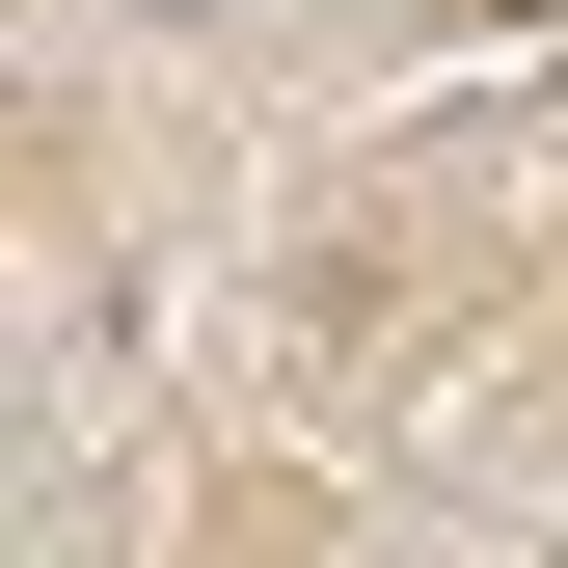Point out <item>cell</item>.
I'll return each instance as SVG.
<instances>
[{"mask_svg": "<svg viewBox=\"0 0 568 568\" xmlns=\"http://www.w3.org/2000/svg\"><path fill=\"white\" fill-rule=\"evenodd\" d=\"M109 28H244V0H109Z\"/></svg>", "mask_w": 568, "mask_h": 568, "instance_id": "cell-1", "label": "cell"}]
</instances>
